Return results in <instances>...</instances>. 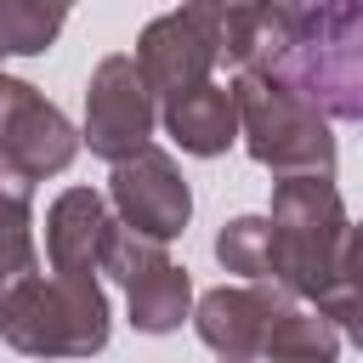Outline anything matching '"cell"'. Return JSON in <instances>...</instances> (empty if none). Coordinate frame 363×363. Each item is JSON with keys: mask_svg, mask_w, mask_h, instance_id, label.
<instances>
[{"mask_svg": "<svg viewBox=\"0 0 363 363\" xmlns=\"http://www.w3.org/2000/svg\"><path fill=\"white\" fill-rule=\"evenodd\" d=\"M238 102V136L255 164H267L278 182L284 176H335V136L329 119L289 91L278 74H238L233 79Z\"/></svg>", "mask_w": 363, "mask_h": 363, "instance_id": "cell-3", "label": "cell"}, {"mask_svg": "<svg viewBox=\"0 0 363 363\" xmlns=\"http://www.w3.org/2000/svg\"><path fill=\"white\" fill-rule=\"evenodd\" d=\"M272 289L284 301H323L340 244H346V204L335 193V176H284L272 187Z\"/></svg>", "mask_w": 363, "mask_h": 363, "instance_id": "cell-1", "label": "cell"}, {"mask_svg": "<svg viewBox=\"0 0 363 363\" xmlns=\"http://www.w3.org/2000/svg\"><path fill=\"white\" fill-rule=\"evenodd\" d=\"M216 261L227 272H238L244 284L272 289V227H267V216H233L216 233Z\"/></svg>", "mask_w": 363, "mask_h": 363, "instance_id": "cell-17", "label": "cell"}, {"mask_svg": "<svg viewBox=\"0 0 363 363\" xmlns=\"http://www.w3.org/2000/svg\"><path fill=\"white\" fill-rule=\"evenodd\" d=\"M108 199L119 210V227H130V233H142L153 244L182 238L187 233V216H193V193H187L182 170H176V159L164 147H153V142L142 153H130L125 164H113Z\"/></svg>", "mask_w": 363, "mask_h": 363, "instance_id": "cell-9", "label": "cell"}, {"mask_svg": "<svg viewBox=\"0 0 363 363\" xmlns=\"http://www.w3.org/2000/svg\"><path fill=\"white\" fill-rule=\"evenodd\" d=\"M153 125H159V96L147 91L136 57H125V51L102 57L91 68V85H85V130H79V142L96 159L125 164L130 153L147 147Z\"/></svg>", "mask_w": 363, "mask_h": 363, "instance_id": "cell-5", "label": "cell"}, {"mask_svg": "<svg viewBox=\"0 0 363 363\" xmlns=\"http://www.w3.org/2000/svg\"><path fill=\"white\" fill-rule=\"evenodd\" d=\"M301 34V6H221V57L238 74H278Z\"/></svg>", "mask_w": 363, "mask_h": 363, "instance_id": "cell-12", "label": "cell"}, {"mask_svg": "<svg viewBox=\"0 0 363 363\" xmlns=\"http://www.w3.org/2000/svg\"><path fill=\"white\" fill-rule=\"evenodd\" d=\"M340 357V329L323 312H306L295 301H284L267 323L261 340V363H335Z\"/></svg>", "mask_w": 363, "mask_h": 363, "instance_id": "cell-15", "label": "cell"}, {"mask_svg": "<svg viewBox=\"0 0 363 363\" xmlns=\"http://www.w3.org/2000/svg\"><path fill=\"white\" fill-rule=\"evenodd\" d=\"M278 306H284L278 289H261V284H221V289L199 295L193 329H199V340H204L221 363H250V357H261V340H267V323H272Z\"/></svg>", "mask_w": 363, "mask_h": 363, "instance_id": "cell-11", "label": "cell"}, {"mask_svg": "<svg viewBox=\"0 0 363 363\" xmlns=\"http://www.w3.org/2000/svg\"><path fill=\"white\" fill-rule=\"evenodd\" d=\"M164 136L182 147V153H199V159H216L238 142V102H233V85H193L182 96L164 102Z\"/></svg>", "mask_w": 363, "mask_h": 363, "instance_id": "cell-13", "label": "cell"}, {"mask_svg": "<svg viewBox=\"0 0 363 363\" xmlns=\"http://www.w3.org/2000/svg\"><path fill=\"white\" fill-rule=\"evenodd\" d=\"M278 79L301 91L323 119L363 125V0L357 6H301V34L278 62Z\"/></svg>", "mask_w": 363, "mask_h": 363, "instance_id": "cell-4", "label": "cell"}, {"mask_svg": "<svg viewBox=\"0 0 363 363\" xmlns=\"http://www.w3.org/2000/svg\"><path fill=\"white\" fill-rule=\"evenodd\" d=\"M113 210L96 187H68L57 193V204L45 210V255H51V278H96L108 238H113Z\"/></svg>", "mask_w": 363, "mask_h": 363, "instance_id": "cell-10", "label": "cell"}, {"mask_svg": "<svg viewBox=\"0 0 363 363\" xmlns=\"http://www.w3.org/2000/svg\"><path fill=\"white\" fill-rule=\"evenodd\" d=\"M216 62H221V6L164 11L136 40V68H142L147 91L164 96V102L193 91V85H204Z\"/></svg>", "mask_w": 363, "mask_h": 363, "instance_id": "cell-6", "label": "cell"}, {"mask_svg": "<svg viewBox=\"0 0 363 363\" xmlns=\"http://www.w3.org/2000/svg\"><path fill=\"white\" fill-rule=\"evenodd\" d=\"M34 278V182L0 159V289Z\"/></svg>", "mask_w": 363, "mask_h": 363, "instance_id": "cell-14", "label": "cell"}, {"mask_svg": "<svg viewBox=\"0 0 363 363\" xmlns=\"http://www.w3.org/2000/svg\"><path fill=\"white\" fill-rule=\"evenodd\" d=\"M68 11L40 0H0V57H40L62 34Z\"/></svg>", "mask_w": 363, "mask_h": 363, "instance_id": "cell-18", "label": "cell"}, {"mask_svg": "<svg viewBox=\"0 0 363 363\" xmlns=\"http://www.w3.org/2000/svg\"><path fill=\"white\" fill-rule=\"evenodd\" d=\"M312 312H323L352 346H363V221L346 227V244H340L335 278H329V289H323V301H318Z\"/></svg>", "mask_w": 363, "mask_h": 363, "instance_id": "cell-16", "label": "cell"}, {"mask_svg": "<svg viewBox=\"0 0 363 363\" xmlns=\"http://www.w3.org/2000/svg\"><path fill=\"white\" fill-rule=\"evenodd\" d=\"M102 272H113L125 284V306H130V323L142 335L182 329V318L193 306V284H187V267H176L164 244H153V238H142L130 227H113Z\"/></svg>", "mask_w": 363, "mask_h": 363, "instance_id": "cell-7", "label": "cell"}, {"mask_svg": "<svg viewBox=\"0 0 363 363\" xmlns=\"http://www.w3.org/2000/svg\"><path fill=\"white\" fill-rule=\"evenodd\" d=\"M0 340L23 357H96L108 346V295L96 278H23L0 289Z\"/></svg>", "mask_w": 363, "mask_h": 363, "instance_id": "cell-2", "label": "cell"}, {"mask_svg": "<svg viewBox=\"0 0 363 363\" xmlns=\"http://www.w3.org/2000/svg\"><path fill=\"white\" fill-rule=\"evenodd\" d=\"M74 153H79V130L68 125V113L45 102L28 79L0 74V159L28 182H45L68 170Z\"/></svg>", "mask_w": 363, "mask_h": 363, "instance_id": "cell-8", "label": "cell"}]
</instances>
